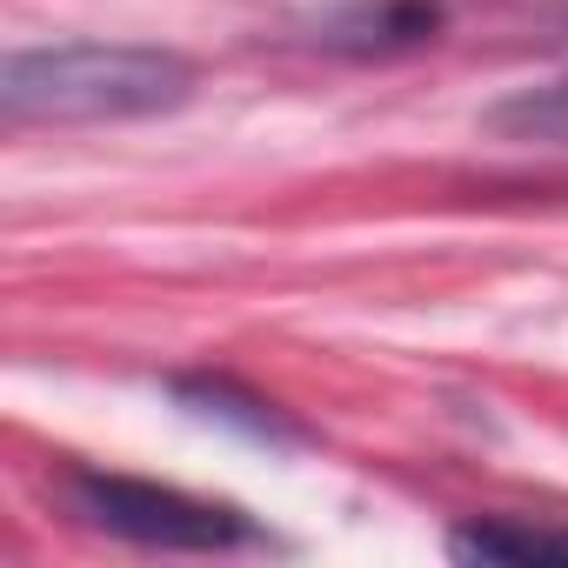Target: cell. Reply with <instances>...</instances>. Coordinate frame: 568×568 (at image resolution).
Listing matches in <instances>:
<instances>
[{"label": "cell", "instance_id": "3957f363", "mask_svg": "<svg viewBox=\"0 0 568 568\" xmlns=\"http://www.w3.org/2000/svg\"><path fill=\"white\" fill-rule=\"evenodd\" d=\"M481 134H488V141H508V148L568 154V68L548 74V81H528V88L501 94V101L481 114Z\"/></svg>", "mask_w": 568, "mask_h": 568}, {"label": "cell", "instance_id": "6da1fadb", "mask_svg": "<svg viewBox=\"0 0 568 568\" xmlns=\"http://www.w3.org/2000/svg\"><path fill=\"white\" fill-rule=\"evenodd\" d=\"M201 68L174 48L148 41H54L14 48L0 68V121L21 128H101V121H154L187 108Z\"/></svg>", "mask_w": 568, "mask_h": 568}, {"label": "cell", "instance_id": "7a4b0ae2", "mask_svg": "<svg viewBox=\"0 0 568 568\" xmlns=\"http://www.w3.org/2000/svg\"><path fill=\"white\" fill-rule=\"evenodd\" d=\"M61 501L74 521L134 541V548H168V555H221L254 541V521L241 508L201 501L187 488L168 481H141V475H108V468H74L61 481Z\"/></svg>", "mask_w": 568, "mask_h": 568}, {"label": "cell", "instance_id": "277c9868", "mask_svg": "<svg viewBox=\"0 0 568 568\" xmlns=\"http://www.w3.org/2000/svg\"><path fill=\"white\" fill-rule=\"evenodd\" d=\"M455 561H568V528L521 521V515H475L468 528L448 535Z\"/></svg>", "mask_w": 568, "mask_h": 568}]
</instances>
